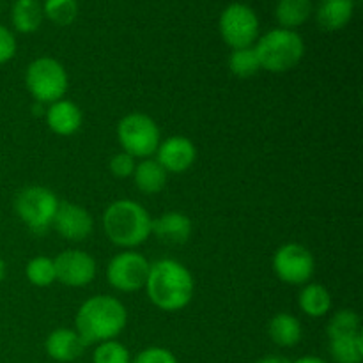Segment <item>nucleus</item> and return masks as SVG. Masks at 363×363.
<instances>
[{
    "label": "nucleus",
    "mask_w": 363,
    "mask_h": 363,
    "mask_svg": "<svg viewBox=\"0 0 363 363\" xmlns=\"http://www.w3.org/2000/svg\"><path fill=\"white\" fill-rule=\"evenodd\" d=\"M360 332V315L354 311H350V308H342V311L337 312L328 323V337L333 339V337L340 335H351V333Z\"/></svg>",
    "instance_id": "obj_27"
},
{
    "label": "nucleus",
    "mask_w": 363,
    "mask_h": 363,
    "mask_svg": "<svg viewBox=\"0 0 363 363\" xmlns=\"http://www.w3.org/2000/svg\"><path fill=\"white\" fill-rule=\"evenodd\" d=\"M300 308L303 314L311 318H323L332 308V294L321 284H305L298 298Z\"/></svg>",
    "instance_id": "obj_21"
},
{
    "label": "nucleus",
    "mask_w": 363,
    "mask_h": 363,
    "mask_svg": "<svg viewBox=\"0 0 363 363\" xmlns=\"http://www.w3.org/2000/svg\"><path fill=\"white\" fill-rule=\"evenodd\" d=\"M87 344L84 342L77 330L59 328L46 337L45 350L50 358L60 363L74 362L84 354Z\"/></svg>",
    "instance_id": "obj_14"
},
{
    "label": "nucleus",
    "mask_w": 363,
    "mask_h": 363,
    "mask_svg": "<svg viewBox=\"0 0 363 363\" xmlns=\"http://www.w3.org/2000/svg\"><path fill=\"white\" fill-rule=\"evenodd\" d=\"M268 333L277 346L293 347L301 340L303 328H301L300 319L294 318L293 314L280 312V314L273 315L272 321H269Z\"/></svg>",
    "instance_id": "obj_18"
},
{
    "label": "nucleus",
    "mask_w": 363,
    "mask_h": 363,
    "mask_svg": "<svg viewBox=\"0 0 363 363\" xmlns=\"http://www.w3.org/2000/svg\"><path fill=\"white\" fill-rule=\"evenodd\" d=\"M59 204L57 195L48 188L27 186L18 191L14 199V211L32 233L45 234L53 223Z\"/></svg>",
    "instance_id": "obj_6"
},
{
    "label": "nucleus",
    "mask_w": 363,
    "mask_h": 363,
    "mask_svg": "<svg viewBox=\"0 0 363 363\" xmlns=\"http://www.w3.org/2000/svg\"><path fill=\"white\" fill-rule=\"evenodd\" d=\"M293 363H326V362L321 360V358H318V357H301Z\"/></svg>",
    "instance_id": "obj_33"
},
{
    "label": "nucleus",
    "mask_w": 363,
    "mask_h": 363,
    "mask_svg": "<svg viewBox=\"0 0 363 363\" xmlns=\"http://www.w3.org/2000/svg\"><path fill=\"white\" fill-rule=\"evenodd\" d=\"M46 124L50 130L60 137H69L74 135L82 126V110L74 105L69 99H59V101L52 103L45 112Z\"/></svg>",
    "instance_id": "obj_16"
},
{
    "label": "nucleus",
    "mask_w": 363,
    "mask_h": 363,
    "mask_svg": "<svg viewBox=\"0 0 363 363\" xmlns=\"http://www.w3.org/2000/svg\"><path fill=\"white\" fill-rule=\"evenodd\" d=\"M16 55V38L7 27L0 25V64L9 62Z\"/></svg>",
    "instance_id": "obj_31"
},
{
    "label": "nucleus",
    "mask_w": 363,
    "mask_h": 363,
    "mask_svg": "<svg viewBox=\"0 0 363 363\" xmlns=\"http://www.w3.org/2000/svg\"><path fill=\"white\" fill-rule=\"evenodd\" d=\"M103 229L106 238L121 248L140 247L152 230V220L147 209L138 202L123 199L116 201L103 213Z\"/></svg>",
    "instance_id": "obj_3"
},
{
    "label": "nucleus",
    "mask_w": 363,
    "mask_h": 363,
    "mask_svg": "<svg viewBox=\"0 0 363 363\" xmlns=\"http://www.w3.org/2000/svg\"><path fill=\"white\" fill-rule=\"evenodd\" d=\"M25 275H27L28 282L35 287L52 286L57 280L53 259L46 257V255H38V257L30 259L25 268Z\"/></svg>",
    "instance_id": "obj_25"
},
{
    "label": "nucleus",
    "mask_w": 363,
    "mask_h": 363,
    "mask_svg": "<svg viewBox=\"0 0 363 363\" xmlns=\"http://www.w3.org/2000/svg\"><path fill=\"white\" fill-rule=\"evenodd\" d=\"M261 69L269 73H286L296 67L305 55V43L298 32L289 28H273L254 45Z\"/></svg>",
    "instance_id": "obj_4"
},
{
    "label": "nucleus",
    "mask_w": 363,
    "mask_h": 363,
    "mask_svg": "<svg viewBox=\"0 0 363 363\" xmlns=\"http://www.w3.org/2000/svg\"><path fill=\"white\" fill-rule=\"evenodd\" d=\"M25 85L35 101L52 105L62 99L67 92V73L59 60L39 57L28 64Z\"/></svg>",
    "instance_id": "obj_5"
},
{
    "label": "nucleus",
    "mask_w": 363,
    "mask_h": 363,
    "mask_svg": "<svg viewBox=\"0 0 363 363\" xmlns=\"http://www.w3.org/2000/svg\"><path fill=\"white\" fill-rule=\"evenodd\" d=\"M92 363H131L130 351L117 340H106L94 350Z\"/></svg>",
    "instance_id": "obj_28"
},
{
    "label": "nucleus",
    "mask_w": 363,
    "mask_h": 363,
    "mask_svg": "<svg viewBox=\"0 0 363 363\" xmlns=\"http://www.w3.org/2000/svg\"><path fill=\"white\" fill-rule=\"evenodd\" d=\"M43 14L55 25L66 27L78 16V0H45Z\"/></svg>",
    "instance_id": "obj_26"
},
{
    "label": "nucleus",
    "mask_w": 363,
    "mask_h": 363,
    "mask_svg": "<svg viewBox=\"0 0 363 363\" xmlns=\"http://www.w3.org/2000/svg\"><path fill=\"white\" fill-rule=\"evenodd\" d=\"M167 170L160 165L156 160L145 158L144 162L138 163L135 167L133 172V181L135 186L142 191V194L155 195L165 188L167 184Z\"/></svg>",
    "instance_id": "obj_19"
},
{
    "label": "nucleus",
    "mask_w": 363,
    "mask_h": 363,
    "mask_svg": "<svg viewBox=\"0 0 363 363\" xmlns=\"http://www.w3.org/2000/svg\"><path fill=\"white\" fill-rule=\"evenodd\" d=\"M53 227L57 233L67 241H84L91 236L92 233V216L82 206L73 204V202H62L53 218Z\"/></svg>",
    "instance_id": "obj_13"
},
{
    "label": "nucleus",
    "mask_w": 363,
    "mask_h": 363,
    "mask_svg": "<svg viewBox=\"0 0 363 363\" xmlns=\"http://www.w3.org/2000/svg\"><path fill=\"white\" fill-rule=\"evenodd\" d=\"M273 272L289 286H305L315 272L312 252L300 243H286L273 255Z\"/></svg>",
    "instance_id": "obj_9"
},
{
    "label": "nucleus",
    "mask_w": 363,
    "mask_h": 363,
    "mask_svg": "<svg viewBox=\"0 0 363 363\" xmlns=\"http://www.w3.org/2000/svg\"><path fill=\"white\" fill-rule=\"evenodd\" d=\"M0 9H2V4H0Z\"/></svg>",
    "instance_id": "obj_35"
},
{
    "label": "nucleus",
    "mask_w": 363,
    "mask_h": 363,
    "mask_svg": "<svg viewBox=\"0 0 363 363\" xmlns=\"http://www.w3.org/2000/svg\"><path fill=\"white\" fill-rule=\"evenodd\" d=\"M197 160V149L194 142L181 135H174L167 140L160 142L156 149V162L167 170V174H183L190 169Z\"/></svg>",
    "instance_id": "obj_12"
},
{
    "label": "nucleus",
    "mask_w": 363,
    "mask_h": 363,
    "mask_svg": "<svg viewBox=\"0 0 363 363\" xmlns=\"http://www.w3.org/2000/svg\"><path fill=\"white\" fill-rule=\"evenodd\" d=\"M135 167H137V163H135L133 156L128 155V152L124 151L117 152V155L110 160V172L116 177H119V179L133 176Z\"/></svg>",
    "instance_id": "obj_30"
},
{
    "label": "nucleus",
    "mask_w": 363,
    "mask_h": 363,
    "mask_svg": "<svg viewBox=\"0 0 363 363\" xmlns=\"http://www.w3.org/2000/svg\"><path fill=\"white\" fill-rule=\"evenodd\" d=\"M314 14L315 21L323 30H340L353 18L354 0H319Z\"/></svg>",
    "instance_id": "obj_17"
},
{
    "label": "nucleus",
    "mask_w": 363,
    "mask_h": 363,
    "mask_svg": "<svg viewBox=\"0 0 363 363\" xmlns=\"http://www.w3.org/2000/svg\"><path fill=\"white\" fill-rule=\"evenodd\" d=\"M149 264L147 259L135 250H126L117 254L106 268V279L113 289L121 293H135L145 287L147 282Z\"/></svg>",
    "instance_id": "obj_10"
},
{
    "label": "nucleus",
    "mask_w": 363,
    "mask_h": 363,
    "mask_svg": "<svg viewBox=\"0 0 363 363\" xmlns=\"http://www.w3.org/2000/svg\"><path fill=\"white\" fill-rule=\"evenodd\" d=\"M257 363H291V362L287 360V358L279 357V354H269V357L261 358Z\"/></svg>",
    "instance_id": "obj_32"
},
{
    "label": "nucleus",
    "mask_w": 363,
    "mask_h": 363,
    "mask_svg": "<svg viewBox=\"0 0 363 363\" xmlns=\"http://www.w3.org/2000/svg\"><path fill=\"white\" fill-rule=\"evenodd\" d=\"M145 291L151 303L160 311H183L194 298V275L181 262L174 259H162L151 264Z\"/></svg>",
    "instance_id": "obj_1"
},
{
    "label": "nucleus",
    "mask_w": 363,
    "mask_h": 363,
    "mask_svg": "<svg viewBox=\"0 0 363 363\" xmlns=\"http://www.w3.org/2000/svg\"><path fill=\"white\" fill-rule=\"evenodd\" d=\"M55 279L67 287H85L94 280L96 261L84 250H64L53 259Z\"/></svg>",
    "instance_id": "obj_11"
},
{
    "label": "nucleus",
    "mask_w": 363,
    "mask_h": 363,
    "mask_svg": "<svg viewBox=\"0 0 363 363\" xmlns=\"http://www.w3.org/2000/svg\"><path fill=\"white\" fill-rule=\"evenodd\" d=\"M312 13H314L312 0H279L275 7V18L282 28L289 30L303 25Z\"/></svg>",
    "instance_id": "obj_22"
},
{
    "label": "nucleus",
    "mask_w": 363,
    "mask_h": 363,
    "mask_svg": "<svg viewBox=\"0 0 363 363\" xmlns=\"http://www.w3.org/2000/svg\"><path fill=\"white\" fill-rule=\"evenodd\" d=\"M126 323L128 312L123 301L106 294H98L85 301L74 318L78 335L87 346L113 340L126 328Z\"/></svg>",
    "instance_id": "obj_2"
},
{
    "label": "nucleus",
    "mask_w": 363,
    "mask_h": 363,
    "mask_svg": "<svg viewBox=\"0 0 363 363\" xmlns=\"http://www.w3.org/2000/svg\"><path fill=\"white\" fill-rule=\"evenodd\" d=\"M117 140L123 145L124 152L133 158H151L156 155L162 137L155 121L142 112L124 116L117 124Z\"/></svg>",
    "instance_id": "obj_7"
},
{
    "label": "nucleus",
    "mask_w": 363,
    "mask_h": 363,
    "mask_svg": "<svg viewBox=\"0 0 363 363\" xmlns=\"http://www.w3.org/2000/svg\"><path fill=\"white\" fill-rule=\"evenodd\" d=\"M191 230H194V225H191V220L186 215L179 211H169L160 216V218L152 220L151 233L162 243L177 247V245H184L190 240Z\"/></svg>",
    "instance_id": "obj_15"
},
{
    "label": "nucleus",
    "mask_w": 363,
    "mask_h": 363,
    "mask_svg": "<svg viewBox=\"0 0 363 363\" xmlns=\"http://www.w3.org/2000/svg\"><path fill=\"white\" fill-rule=\"evenodd\" d=\"M330 354H332L333 362L335 363H362L363 362L362 332L330 339Z\"/></svg>",
    "instance_id": "obj_23"
},
{
    "label": "nucleus",
    "mask_w": 363,
    "mask_h": 363,
    "mask_svg": "<svg viewBox=\"0 0 363 363\" xmlns=\"http://www.w3.org/2000/svg\"><path fill=\"white\" fill-rule=\"evenodd\" d=\"M218 28L222 39L233 50L250 48L259 39V18L247 4H229L220 14Z\"/></svg>",
    "instance_id": "obj_8"
},
{
    "label": "nucleus",
    "mask_w": 363,
    "mask_h": 363,
    "mask_svg": "<svg viewBox=\"0 0 363 363\" xmlns=\"http://www.w3.org/2000/svg\"><path fill=\"white\" fill-rule=\"evenodd\" d=\"M131 363H179L177 358L174 357L172 351L165 350V347L152 346L147 350L140 351Z\"/></svg>",
    "instance_id": "obj_29"
},
{
    "label": "nucleus",
    "mask_w": 363,
    "mask_h": 363,
    "mask_svg": "<svg viewBox=\"0 0 363 363\" xmlns=\"http://www.w3.org/2000/svg\"><path fill=\"white\" fill-rule=\"evenodd\" d=\"M229 69L238 78H250L261 71V62L254 46L233 50L229 55Z\"/></svg>",
    "instance_id": "obj_24"
},
{
    "label": "nucleus",
    "mask_w": 363,
    "mask_h": 363,
    "mask_svg": "<svg viewBox=\"0 0 363 363\" xmlns=\"http://www.w3.org/2000/svg\"><path fill=\"white\" fill-rule=\"evenodd\" d=\"M43 6L39 0H16L11 9L13 27L21 34H32L43 23Z\"/></svg>",
    "instance_id": "obj_20"
},
{
    "label": "nucleus",
    "mask_w": 363,
    "mask_h": 363,
    "mask_svg": "<svg viewBox=\"0 0 363 363\" xmlns=\"http://www.w3.org/2000/svg\"><path fill=\"white\" fill-rule=\"evenodd\" d=\"M7 275V266H6V261H4L2 257H0V282H2L4 279H6Z\"/></svg>",
    "instance_id": "obj_34"
}]
</instances>
